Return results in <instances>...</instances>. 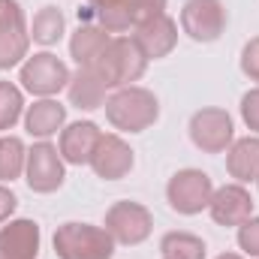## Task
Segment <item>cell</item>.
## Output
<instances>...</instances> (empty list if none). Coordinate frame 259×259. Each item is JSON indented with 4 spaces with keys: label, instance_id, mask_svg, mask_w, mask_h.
Listing matches in <instances>:
<instances>
[{
    "label": "cell",
    "instance_id": "16",
    "mask_svg": "<svg viewBox=\"0 0 259 259\" xmlns=\"http://www.w3.org/2000/svg\"><path fill=\"white\" fill-rule=\"evenodd\" d=\"M66 97H69V106H75L81 112H97L109 100V84L103 81V75L94 66H78L69 75Z\"/></svg>",
    "mask_w": 259,
    "mask_h": 259
},
{
    "label": "cell",
    "instance_id": "26",
    "mask_svg": "<svg viewBox=\"0 0 259 259\" xmlns=\"http://www.w3.org/2000/svg\"><path fill=\"white\" fill-rule=\"evenodd\" d=\"M238 247H241L247 256L259 259V217H247V220L238 226Z\"/></svg>",
    "mask_w": 259,
    "mask_h": 259
},
{
    "label": "cell",
    "instance_id": "5",
    "mask_svg": "<svg viewBox=\"0 0 259 259\" xmlns=\"http://www.w3.org/2000/svg\"><path fill=\"white\" fill-rule=\"evenodd\" d=\"M69 75H72L69 66H66L58 55L39 52V55H33V58H27V61L21 64L18 81H21V88H24L27 94L46 100V97H58L61 91H66Z\"/></svg>",
    "mask_w": 259,
    "mask_h": 259
},
{
    "label": "cell",
    "instance_id": "22",
    "mask_svg": "<svg viewBox=\"0 0 259 259\" xmlns=\"http://www.w3.org/2000/svg\"><path fill=\"white\" fill-rule=\"evenodd\" d=\"M160 256L163 259H205L208 247L193 232H166L160 238Z\"/></svg>",
    "mask_w": 259,
    "mask_h": 259
},
{
    "label": "cell",
    "instance_id": "28",
    "mask_svg": "<svg viewBox=\"0 0 259 259\" xmlns=\"http://www.w3.org/2000/svg\"><path fill=\"white\" fill-rule=\"evenodd\" d=\"M241 118H244V124L253 133H259V88L247 91L241 97Z\"/></svg>",
    "mask_w": 259,
    "mask_h": 259
},
{
    "label": "cell",
    "instance_id": "9",
    "mask_svg": "<svg viewBox=\"0 0 259 259\" xmlns=\"http://www.w3.org/2000/svg\"><path fill=\"white\" fill-rule=\"evenodd\" d=\"M190 142L202 154H223L235 142V124L226 109H199L190 118Z\"/></svg>",
    "mask_w": 259,
    "mask_h": 259
},
{
    "label": "cell",
    "instance_id": "12",
    "mask_svg": "<svg viewBox=\"0 0 259 259\" xmlns=\"http://www.w3.org/2000/svg\"><path fill=\"white\" fill-rule=\"evenodd\" d=\"M133 42L142 49V55L148 61H160V58H169L178 46V24L175 18L169 15H157L145 24H136L133 27Z\"/></svg>",
    "mask_w": 259,
    "mask_h": 259
},
{
    "label": "cell",
    "instance_id": "10",
    "mask_svg": "<svg viewBox=\"0 0 259 259\" xmlns=\"http://www.w3.org/2000/svg\"><path fill=\"white\" fill-rule=\"evenodd\" d=\"M226 6L223 0H184L181 6V30L193 42H214L226 30Z\"/></svg>",
    "mask_w": 259,
    "mask_h": 259
},
{
    "label": "cell",
    "instance_id": "30",
    "mask_svg": "<svg viewBox=\"0 0 259 259\" xmlns=\"http://www.w3.org/2000/svg\"><path fill=\"white\" fill-rule=\"evenodd\" d=\"M217 259H244V256H241V253H220Z\"/></svg>",
    "mask_w": 259,
    "mask_h": 259
},
{
    "label": "cell",
    "instance_id": "20",
    "mask_svg": "<svg viewBox=\"0 0 259 259\" xmlns=\"http://www.w3.org/2000/svg\"><path fill=\"white\" fill-rule=\"evenodd\" d=\"M84 18H94V24L106 27L109 33H127L133 30L127 15V0H88Z\"/></svg>",
    "mask_w": 259,
    "mask_h": 259
},
{
    "label": "cell",
    "instance_id": "2",
    "mask_svg": "<svg viewBox=\"0 0 259 259\" xmlns=\"http://www.w3.org/2000/svg\"><path fill=\"white\" fill-rule=\"evenodd\" d=\"M55 253L58 259H112L115 256V238L106 232V226L94 223H64L55 229Z\"/></svg>",
    "mask_w": 259,
    "mask_h": 259
},
{
    "label": "cell",
    "instance_id": "15",
    "mask_svg": "<svg viewBox=\"0 0 259 259\" xmlns=\"http://www.w3.org/2000/svg\"><path fill=\"white\" fill-rule=\"evenodd\" d=\"M100 139H103V130L94 121H75V124H66L61 130L58 151H61L64 163H69V166H88Z\"/></svg>",
    "mask_w": 259,
    "mask_h": 259
},
{
    "label": "cell",
    "instance_id": "24",
    "mask_svg": "<svg viewBox=\"0 0 259 259\" xmlns=\"http://www.w3.org/2000/svg\"><path fill=\"white\" fill-rule=\"evenodd\" d=\"M24 115V97L12 81H0V133L12 130Z\"/></svg>",
    "mask_w": 259,
    "mask_h": 259
},
{
    "label": "cell",
    "instance_id": "19",
    "mask_svg": "<svg viewBox=\"0 0 259 259\" xmlns=\"http://www.w3.org/2000/svg\"><path fill=\"white\" fill-rule=\"evenodd\" d=\"M226 172L235 184H247L259 178V136L235 139L226 151Z\"/></svg>",
    "mask_w": 259,
    "mask_h": 259
},
{
    "label": "cell",
    "instance_id": "31",
    "mask_svg": "<svg viewBox=\"0 0 259 259\" xmlns=\"http://www.w3.org/2000/svg\"><path fill=\"white\" fill-rule=\"evenodd\" d=\"M256 184H259V178H256Z\"/></svg>",
    "mask_w": 259,
    "mask_h": 259
},
{
    "label": "cell",
    "instance_id": "6",
    "mask_svg": "<svg viewBox=\"0 0 259 259\" xmlns=\"http://www.w3.org/2000/svg\"><path fill=\"white\" fill-rule=\"evenodd\" d=\"M30 27L18 0H0V69L24 64L30 55Z\"/></svg>",
    "mask_w": 259,
    "mask_h": 259
},
{
    "label": "cell",
    "instance_id": "17",
    "mask_svg": "<svg viewBox=\"0 0 259 259\" xmlns=\"http://www.w3.org/2000/svg\"><path fill=\"white\" fill-rule=\"evenodd\" d=\"M112 33L94 21H81L78 30L69 36V58L78 66H97V61L103 58V52L109 49Z\"/></svg>",
    "mask_w": 259,
    "mask_h": 259
},
{
    "label": "cell",
    "instance_id": "27",
    "mask_svg": "<svg viewBox=\"0 0 259 259\" xmlns=\"http://www.w3.org/2000/svg\"><path fill=\"white\" fill-rule=\"evenodd\" d=\"M241 72H244L250 81H259V36H253V39L241 49Z\"/></svg>",
    "mask_w": 259,
    "mask_h": 259
},
{
    "label": "cell",
    "instance_id": "14",
    "mask_svg": "<svg viewBox=\"0 0 259 259\" xmlns=\"http://www.w3.org/2000/svg\"><path fill=\"white\" fill-rule=\"evenodd\" d=\"M208 214L217 226H241L247 217H253V199L244 184H223L211 196Z\"/></svg>",
    "mask_w": 259,
    "mask_h": 259
},
{
    "label": "cell",
    "instance_id": "13",
    "mask_svg": "<svg viewBox=\"0 0 259 259\" xmlns=\"http://www.w3.org/2000/svg\"><path fill=\"white\" fill-rule=\"evenodd\" d=\"M42 244V232L33 220L18 217L0 226V259H36Z\"/></svg>",
    "mask_w": 259,
    "mask_h": 259
},
{
    "label": "cell",
    "instance_id": "21",
    "mask_svg": "<svg viewBox=\"0 0 259 259\" xmlns=\"http://www.w3.org/2000/svg\"><path fill=\"white\" fill-rule=\"evenodd\" d=\"M64 33H66V18L58 6H42L33 15V21H30V39L39 42V46H46V49L58 46Z\"/></svg>",
    "mask_w": 259,
    "mask_h": 259
},
{
    "label": "cell",
    "instance_id": "8",
    "mask_svg": "<svg viewBox=\"0 0 259 259\" xmlns=\"http://www.w3.org/2000/svg\"><path fill=\"white\" fill-rule=\"evenodd\" d=\"M24 181L33 193H55L66 181L64 157L52 142H36L27 151V166H24Z\"/></svg>",
    "mask_w": 259,
    "mask_h": 259
},
{
    "label": "cell",
    "instance_id": "18",
    "mask_svg": "<svg viewBox=\"0 0 259 259\" xmlns=\"http://www.w3.org/2000/svg\"><path fill=\"white\" fill-rule=\"evenodd\" d=\"M64 127H66V106H61V103L52 100V97L36 100L33 106L24 109V130H27L33 139H39V142L58 136Z\"/></svg>",
    "mask_w": 259,
    "mask_h": 259
},
{
    "label": "cell",
    "instance_id": "25",
    "mask_svg": "<svg viewBox=\"0 0 259 259\" xmlns=\"http://www.w3.org/2000/svg\"><path fill=\"white\" fill-rule=\"evenodd\" d=\"M127 15L130 24H145L157 15H166V0H127Z\"/></svg>",
    "mask_w": 259,
    "mask_h": 259
},
{
    "label": "cell",
    "instance_id": "3",
    "mask_svg": "<svg viewBox=\"0 0 259 259\" xmlns=\"http://www.w3.org/2000/svg\"><path fill=\"white\" fill-rule=\"evenodd\" d=\"M103 81L109 84V91L130 88L133 81H139L148 69V58L142 55V49L133 42V36H112L109 49L103 52V58L94 66Z\"/></svg>",
    "mask_w": 259,
    "mask_h": 259
},
{
    "label": "cell",
    "instance_id": "1",
    "mask_svg": "<svg viewBox=\"0 0 259 259\" xmlns=\"http://www.w3.org/2000/svg\"><path fill=\"white\" fill-rule=\"evenodd\" d=\"M103 109H106L109 124L121 133H145L160 118V100L148 88H139V84L112 91Z\"/></svg>",
    "mask_w": 259,
    "mask_h": 259
},
{
    "label": "cell",
    "instance_id": "23",
    "mask_svg": "<svg viewBox=\"0 0 259 259\" xmlns=\"http://www.w3.org/2000/svg\"><path fill=\"white\" fill-rule=\"evenodd\" d=\"M27 166V148L18 136H3L0 139V184L15 181L24 175Z\"/></svg>",
    "mask_w": 259,
    "mask_h": 259
},
{
    "label": "cell",
    "instance_id": "29",
    "mask_svg": "<svg viewBox=\"0 0 259 259\" xmlns=\"http://www.w3.org/2000/svg\"><path fill=\"white\" fill-rule=\"evenodd\" d=\"M15 208H18V196L12 193L9 187H3V184H0V226H3L6 220H12Z\"/></svg>",
    "mask_w": 259,
    "mask_h": 259
},
{
    "label": "cell",
    "instance_id": "11",
    "mask_svg": "<svg viewBox=\"0 0 259 259\" xmlns=\"http://www.w3.org/2000/svg\"><path fill=\"white\" fill-rule=\"evenodd\" d=\"M88 166L103 181H121V178H127L130 172H133V166H136V151L130 148L121 136L103 133V139H100V145H97V151H94V157H91Z\"/></svg>",
    "mask_w": 259,
    "mask_h": 259
},
{
    "label": "cell",
    "instance_id": "4",
    "mask_svg": "<svg viewBox=\"0 0 259 259\" xmlns=\"http://www.w3.org/2000/svg\"><path fill=\"white\" fill-rule=\"evenodd\" d=\"M211 196H214V181L202 169H181L166 184V202H169V208L175 214H184V217L202 214L211 205Z\"/></svg>",
    "mask_w": 259,
    "mask_h": 259
},
{
    "label": "cell",
    "instance_id": "7",
    "mask_svg": "<svg viewBox=\"0 0 259 259\" xmlns=\"http://www.w3.org/2000/svg\"><path fill=\"white\" fill-rule=\"evenodd\" d=\"M106 232L115 238V244L136 247L142 241L151 238L154 229V214L142 205V202H115L106 211Z\"/></svg>",
    "mask_w": 259,
    "mask_h": 259
}]
</instances>
